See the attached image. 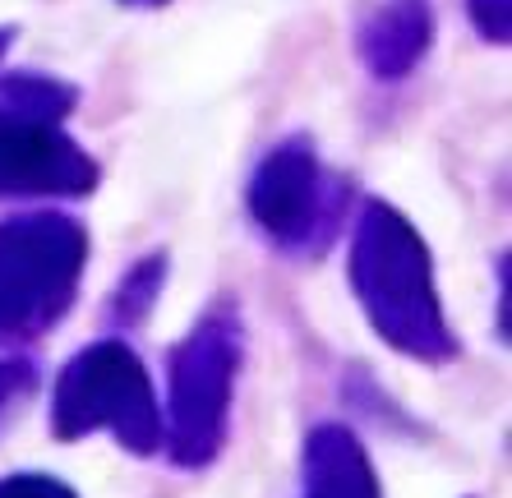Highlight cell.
<instances>
[{
    "mask_svg": "<svg viewBox=\"0 0 512 498\" xmlns=\"http://www.w3.org/2000/svg\"><path fill=\"white\" fill-rule=\"evenodd\" d=\"M0 97L10 102L14 116L42 120V125H51V120H56L60 111H65V107L74 102L70 88H60V83H51V79H33V74L5 79V83H0Z\"/></svg>",
    "mask_w": 512,
    "mask_h": 498,
    "instance_id": "277c9868",
    "label": "cell"
},
{
    "mask_svg": "<svg viewBox=\"0 0 512 498\" xmlns=\"http://www.w3.org/2000/svg\"><path fill=\"white\" fill-rule=\"evenodd\" d=\"M429 33H434V19L425 0H383L360 24V51L383 79H397L425 56Z\"/></svg>",
    "mask_w": 512,
    "mask_h": 498,
    "instance_id": "7a4b0ae2",
    "label": "cell"
},
{
    "mask_svg": "<svg viewBox=\"0 0 512 498\" xmlns=\"http://www.w3.org/2000/svg\"><path fill=\"white\" fill-rule=\"evenodd\" d=\"M5 42H10V33H0V51H5Z\"/></svg>",
    "mask_w": 512,
    "mask_h": 498,
    "instance_id": "ba28073f",
    "label": "cell"
},
{
    "mask_svg": "<svg viewBox=\"0 0 512 498\" xmlns=\"http://www.w3.org/2000/svg\"><path fill=\"white\" fill-rule=\"evenodd\" d=\"M471 19L489 42H508L512 33V5L508 0H471Z\"/></svg>",
    "mask_w": 512,
    "mask_h": 498,
    "instance_id": "5b68a950",
    "label": "cell"
},
{
    "mask_svg": "<svg viewBox=\"0 0 512 498\" xmlns=\"http://www.w3.org/2000/svg\"><path fill=\"white\" fill-rule=\"evenodd\" d=\"M93 162L42 120L0 111V194L14 190H88Z\"/></svg>",
    "mask_w": 512,
    "mask_h": 498,
    "instance_id": "6da1fadb",
    "label": "cell"
},
{
    "mask_svg": "<svg viewBox=\"0 0 512 498\" xmlns=\"http://www.w3.org/2000/svg\"><path fill=\"white\" fill-rule=\"evenodd\" d=\"M0 498H70L60 485L47 480H19V485H0Z\"/></svg>",
    "mask_w": 512,
    "mask_h": 498,
    "instance_id": "8992f818",
    "label": "cell"
},
{
    "mask_svg": "<svg viewBox=\"0 0 512 498\" xmlns=\"http://www.w3.org/2000/svg\"><path fill=\"white\" fill-rule=\"evenodd\" d=\"M254 213L277 236H296L314 203V157L305 148H282L254 176Z\"/></svg>",
    "mask_w": 512,
    "mask_h": 498,
    "instance_id": "3957f363",
    "label": "cell"
},
{
    "mask_svg": "<svg viewBox=\"0 0 512 498\" xmlns=\"http://www.w3.org/2000/svg\"><path fill=\"white\" fill-rule=\"evenodd\" d=\"M130 5H162V0H130Z\"/></svg>",
    "mask_w": 512,
    "mask_h": 498,
    "instance_id": "52a82bcc",
    "label": "cell"
}]
</instances>
